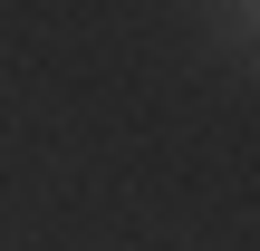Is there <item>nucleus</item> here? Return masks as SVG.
<instances>
[{"mask_svg": "<svg viewBox=\"0 0 260 251\" xmlns=\"http://www.w3.org/2000/svg\"><path fill=\"white\" fill-rule=\"evenodd\" d=\"M251 10H260V0H251Z\"/></svg>", "mask_w": 260, "mask_h": 251, "instance_id": "f257e3e1", "label": "nucleus"}]
</instances>
